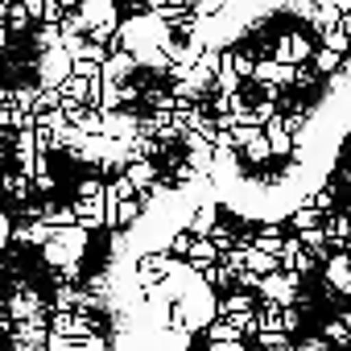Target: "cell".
I'll use <instances>...</instances> for the list:
<instances>
[{
	"instance_id": "obj_1",
	"label": "cell",
	"mask_w": 351,
	"mask_h": 351,
	"mask_svg": "<svg viewBox=\"0 0 351 351\" xmlns=\"http://www.w3.org/2000/svg\"><path fill=\"white\" fill-rule=\"evenodd\" d=\"M314 42L310 38H302V34H281L277 42H273V62H281V66H306L310 58H314Z\"/></svg>"
},
{
	"instance_id": "obj_2",
	"label": "cell",
	"mask_w": 351,
	"mask_h": 351,
	"mask_svg": "<svg viewBox=\"0 0 351 351\" xmlns=\"http://www.w3.org/2000/svg\"><path fill=\"white\" fill-rule=\"evenodd\" d=\"M293 75H298V66H281V62H273L269 54L256 58V66H252L256 87H277V91H285V87H293Z\"/></svg>"
},
{
	"instance_id": "obj_3",
	"label": "cell",
	"mask_w": 351,
	"mask_h": 351,
	"mask_svg": "<svg viewBox=\"0 0 351 351\" xmlns=\"http://www.w3.org/2000/svg\"><path fill=\"white\" fill-rule=\"evenodd\" d=\"M66 75H71V54L66 50L38 54V87H58Z\"/></svg>"
},
{
	"instance_id": "obj_4",
	"label": "cell",
	"mask_w": 351,
	"mask_h": 351,
	"mask_svg": "<svg viewBox=\"0 0 351 351\" xmlns=\"http://www.w3.org/2000/svg\"><path fill=\"white\" fill-rule=\"evenodd\" d=\"M132 75H136L132 54H108L104 66H99V83H128Z\"/></svg>"
},
{
	"instance_id": "obj_5",
	"label": "cell",
	"mask_w": 351,
	"mask_h": 351,
	"mask_svg": "<svg viewBox=\"0 0 351 351\" xmlns=\"http://www.w3.org/2000/svg\"><path fill=\"white\" fill-rule=\"evenodd\" d=\"M223 66L244 83V79H252V66H256V58L252 54H244V50H223Z\"/></svg>"
},
{
	"instance_id": "obj_6",
	"label": "cell",
	"mask_w": 351,
	"mask_h": 351,
	"mask_svg": "<svg viewBox=\"0 0 351 351\" xmlns=\"http://www.w3.org/2000/svg\"><path fill=\"white\" fill-rule=\"evenodd\" d=\"M318 46L322 50H330V54H339V58H347L351 54V38L335 25V29H318Z\"/></svg>"
},
{
	"instance_id": "obj_7",
	"label": "cell",
	"mask_w": 351,
	"mask_h": 351,
	"mask_svg": "<svg viewBox=\"0 0 351 351\" xmlns=\"http://www.w3.org/2000/svg\"><path fill=\"white\" fill-rule=\"evenodd\" d=\"M5 29H9V34H29V29H34V17H29V9L21 5V0H13V5H9Z\"/></svg>"
},
{
	"instance_id": "obj_8",
	"label": "cell",
	"mask_w": 351,
	"mask_h": 351,
	"mask_svg": "<svg viewBox=\"0 0 351 351\" xmlns=\"http://www.w3.org/2000/svg\"><path fill=\"white\" fill-rule=\"evenodd\" d=\"M29 34H34V46H38L42 54H50V50H62V29H58V25H34Z\"/></svg>"
},
{
	"instance_id": "obj_9",
	"label": "cell",
	"mask_w": 351,
	"mask_h": 351,
	"mask_svg": "<svg viewBox=\"0 0 351 351\" xmlns=\"http://www.w3.org/2000/svg\"><path fill=\"white\" fill-rule=\"evenodd\" d=\"M310 71H314V75H339V71H343V58L318 46V50H314V58H310Z\"/></svg>"
},
{
	"instance_id": "obj_10",
	"label": "cell",
	"mask_w": 351,
	"mask_h": 351,
	"mask_svg": "<svg viewBox=\"0 0 351 351\" xmlns=\"http://www.w3.org/2000/svg\"><path fill=\"white\" fill-rule=\"evenodd\" d=\"M71 75H75V79H87V83H99V62H91V58H71Z\"/></svg>"
},
{
	"instance_id": "obj_11",
	"label": "cell",
	"mask_w": 351,
	"mask_h": 351,
	"mask_svg": "<svg viewBox=\"0 0 351 351\" xmlns=\"http://www.w3.org/2000/svg\"><path fill=\"white\" fill-rule=\"evenodd\" d=\"M66 9L58 5V0H42V13H38V25H62Z\"/></svg>"
},
{
	"instance_id": "obj_12",
	"label": "cell",
	"mask_w": 351,
	"mask_h": 351,
	"mask_svg": "<svg viewBox=\"0 0 351 351\" xmlns=\"http://www.w3.org/2000/svg\"><path fill=\"white\" fill-rule=\"evenodd\" d=\"M9 42H13V34H9L5 25H0V58H5V54H9Z\"/></svg>"
},
{
	"instance_id": "obj_13",
	"label": "cell",
	"mask_w": 351,
	"mask_h": 351,
	"mask_svg": "<svg viewBox=\"0 0 351 351\" xmlns=\"http://www.w3.org/2000/svg\"><path fill=\"white\" fill-rule=\"evenodd\" d=\"M339 29H343V34L351 38V13H343V17H339Z\"/></svg>"
}]
</instances>
